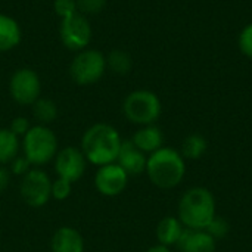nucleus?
Returning a JSON list of instances; mask_svg holds the SVG:
<instances>
[{
  "instance_id": "obj_1",
  "label": "nucleus",
  "mask_w": 252,
  "mask_h": 252,
  "mask_svg": "<svg viewBox=\"0 0 252 252\" xmlns=\"http://www.w3.org/2000/svg\"><path fill=\"white\" fill-rule=\"evenodd\" d=\"M121 143L123 139L114 126L96 123L83 133L80 149L89 164L102 167L117 161Z\"/></svg>"
},
{
  "instance_id": "obj_2",
  "label": "nucleus",
  "mask_w": 252,
  "mask_h": 252,
  "mask_svg": "<svg viewBox=\"0 0 252 252\" xmlns=\"http://www.w3.org/2000/svg\"><path fill=\"white\" fill-rule=\"evenodd\" d=\"M216 216V198L207 188H190L179 201L177 219L186 229L205 230Z\"/></svg>"
},
{
  "instance_id": "obj_3",
  "label": "nucleus",
  "mask_w": 252,
  "mask_h": 252,
  "mask_svg": "<svg viewBox=\"0 0 252 252\" xmlns=\"http://www.w3.org/2000/svg\"><path fill=\"white\" fill-rule=\"evenodd\" d=\"M145 173L154 186L164 190L174 189L186 176V159L179 151L162 146L148 157Z\"/></svg>"
},
{
  "instance_id": "obj_4",
  "label": "nucleus",
  "mask_w": 252,
  "mask_h": 252,
  "mask_svg": "<svg viewBox=\"0 0 252 252\" xmlns=\"http://www.w3.org/2000/svg\"><path fill=\"white\" fill-rule=\"evenodd\" d=\"M21 149L31 165L40 168L55 159L59 143L55 131L49 126L35 124L21 139Z\"/></svg>"
},
{
  "instance_id": "obj_5",
  "label": "nucleus",
  "mask_w": 252,
  "mask_h": 252,
  "mask_svg": "<svg viewBox=\"0 0 252 252\" xmlns=\"http://www.w3.org/2000/svg\"><path fill=\"white\" fill-rule=\"evenodd\" d=\"M162 105L157 93L140 89L128 93L123 102V114L124 117L142 127V126H151L155 124L157 120L161 117Z\"/></svg>"
},
{
  "instance_id": "obj_6",
  "label": "nucleus",
  "mask_w": 252,
  "mask_h": 252,
  "mask_svg": "<svg viewBox=\"0 0 252 252\" xmlns=\"http://www.w3.org/2000/svg\"><path fill=\"white\" fill-rule=\"evenodd\" d=\"M106 71V56L96 49L77 52L71 65L69 75L78 86H92L97 83Z\"/></svg>"
},
{
  "instance_id": "obj_7",
  "label": "nucleus",
  "mask_w": 252,
  "mask_h": 252,
  "mask_svg": "<svg viewBox=\"0 0 252 252\" xmlns=\"http://www.w3.org/2000/svg\"><path fill=\"white\" fill-rule=\"evenodd\" d=\"M19 195L30 208H43L52 199V179L44 170L34 167L21 177Z\"/></svg>"
},
{
  "instance_id": "obj_8",
  "label": "nucleus",
  "mask_w": 252,
  "mask_h": 252,
  "mask_svg": "<svg viewBox=\"0 0 252 252\" xmlns=\"http://www.w3.org/2000/svg\"><path fill=\"white\" fill-rule=\"evenodd\" d=\"M59 37L62 44L74 52L87 49L93 38V28L87 16L75 13L69 18L61 19L59 22Z\"/></svg>"
},
{
  "instance_id": "obj_9",
  "label": "nucleus",
  "mask_w": 252,
  "mask_h": 252,
  "mask_svg": "<svg viewBox=\"0 0 252 252\" xmlns=\"http://www.w3.org/2000/svg\"><path fill=\"white\" fill-rule=\"evenodd\" d=\"M9 93L21 106H31L41 94V81L31 68L16 69L9 80Z\"/></svg>"
},
{
  "instance_id": "obj_10",
  "label": "nucleus",
  "mask_w": 252,
  "mask_h": 252,
  "mask_svg": "<svg viewBox=\"0 0 252 252\" xmlns=\"http://www.w3.org/2000/svg\"><path fill=\"white\" fill-rule=\"evenodd\" d=\"M87 164L89 162L83 155L81 149L75 146H66L59 149L53 159L56 177L65 179L72 185L84 176Z\"/></svg>"
},
{
  "instance_id": "obj_11",
  "label": "nucleus",
  "mask_w": 252,
  "mask_h": 252,
  "mask_svg": "<svg viewBox=\"0 0 252 252\" xmlns=\"http://www.w3.org/2000/svg\"><path fill=\"white\" fill-rule=\"evenodd\" d=\"M128 179L130 176L117 162L106 164L97 167L94 174V188L102 196L115 198L126 190Z\"/></svg>"
},
{
  "instance_id": "obj_12",
  "label": "nucleus",
  "mask_w": 252,
  "mask_h": 252,
  "mask_svg": "<svg viewBox=\"0 0 252 252\" xmlns=\"http://www.w3.org/2000/svg\"><path fill=\"white\" fill-rule=\"evenodd\" d=\"M130 177L131 176H139L145 173L146 170V162H148V155L143 154L140 149L134 146L131 140H123L118 158L115 161Z\"/></svg>"
},
{
  "instance_id": "obj_13",
  "label": "nucleus",
  "mask_w": 252,
  "mask_h": 252,
  "mask_svg": "<svg viewBox=\"0 0 252 252\" xmlns=\"http://www.w3.org/2000/svg\"><path fill=\"white\" fill-rule=\"evenodd\" d=\"M86 244L83 235L71 227L62 226L55 230L50 239V251L52 252H84Z\"/></svg>"
},
{
  "instance_id": "obj_14",
  "label": "nucleus",
  "mask_w": 252,
  "mask_h": 252,
  "mask_svg": "<svg viewBox=\"0 0 252 252\" xmlns=\"http://www.w3.org/2000/svg\"><path fill=\"white\" fill-rule=\"evenodd\" d=\"M176 248L180 252H216L217 241L205 230H192L185 227Z\"/></svg>"
},
{
  "instance_id": "obj_15",
  "label": "nucleus",
  "mask_w": 252,
  "mask_h": 252,
  "mask_svg": "<svg viewBox=\"0 0 252 252\" xmlns=\"http://www.w3.org/2000/svg\"><path fill=\"white\" fill-rule=\"evenodd\" d=\"M130 140L134 143L137 149H140L146 155H151L164 146V134L161 128L157 127L155 124L142 126L139 130H136Z\"/></svg>"
},
{
  "instance_id": "obj_16",
  "label": "nucleus",
  "mask_w": 252,
  "mask_h": 252,
  "mask_svg": "<svg viewBox=\"0 0 252 252\" xmlns=\"http://www.w3.org/2000/svg\"><path fill=\"white\" fill-rule=\"evenodd\" d=\"M22 40V31L18 21L9 15L0 13V53L15 49Z\"/></svg>"
},
{
  "instance_id": "obj_17",
  "label": "nucleus",
  "mask_w": 252,
  "mask_h": 252,
  "mask_svg": "<svg viewBox=\"0 0 252 252\" xmlns=\"http://www.w3.org/2000/svg\"><path fill=\"white\" fill-rule=\"evenodd\" d=\"M185 230V226L182 224V221L177 217H171L167 216L164 217L158 226H157V239L159 245L164 247H176L182 233Z\"/></svg>"
},
{
  "instance_id": "obj_18",
  "label": "nucleus",
  "mask_w": 252,
  "mask_h": 252,
  "mask_svg": "<svg viewBox=\"0 0 252 252\" xmlns=\"http://www.w3.org/2000/svg\"><path fill=\"white\" fill-rule=\"evenodd\" d=\"M21 151V139L9 128H0V165H9Z\"/></svg>"
},
{
  "instance_id": "obj_19",
  "label": "nucleus",
  "mask_w": 252,
  "mask_h": 252,
  "mask_svg": "<svg viewBox=\"0 0 252 252\" xmlns=\"http://www.w3.org/2000/svg\"><path fill=\"white\" fill-rule=\"evenodd\" d=\"M32 117L38 121V124L41 126H49L50 123H53L58 115H59V109L55 100L49 99V97H38L32 105Z\"/></svg>"
},
{
  "instance_id": "obj_20",
  "label": "nucleus",
  "mask_w": 252,
  "mask_h": 252,
  "mask_svg": "<svg viewBox=\"0 0 252 252\" xmlns=\"http://www.w3.org/2000/svg\"><path fill=\"white\" fill-rule=\"evenodd\" d=\"M106 69L117 75H127L133 69V58L128 52L114 49L106 56Z\"/></svg>"
},
{
  "instance_id": "obj_21",
  "label": "nucleus",
  "mask_w": 252,
  "mask_h": 252,
  "mask_svg": "<svg viewBox=\"0 0 252 252\" xmlns=\"http://www.w3.org/2000/svg\"><path fill=\"white\" fill-rule=\"evenodd\" d=\"M208 149V142L202 134L192 133L182 143V155L185 159H201Z\"/></svg>"
},
{
  "instance_id": "obj_22",
  "label": "nucleus",
  "mask_w": 252,
  "mask_h": 252,
  "mask_svg": "<svg viewBox=\"0 0 252 252\" xmlns=\"http://www.w3.org/2000/svg\"><path fill=\"white\" fill-rule=\"evenodd\" d=\"M205 232H207L213 239H216V241L219 242V241L227 238V235L230 233V224H229V221H227L226 219L216 216V217L213 219V221L208 224V227L205 229Z\"/></svg>"
},
{
  "instance_id": "obj_23",
  "label": "nucleus",
  "mask_w": 252,
  "mask_h": 252,
  "mask_svg": "<svg viewBox=\"0 0 252 252\" xmlns=\"http://www.w3.org/2000/svg\"><path fill=\"white\" fill-rule=\"evenodd\" d=\"M72 192V183L56 177L55 180H52V199L55 201H65L71 196Z\"/></svg>"
},
{
  "instance_id": "obj_24",
  "label": "nucleus",
  "mask_w": 252,
  "mask_h": 252,
  "mask_svg": "<svg viewBox=\"0 0 252 252\" xmlns=\"http://www.w3.org/2000/svg\"><path fill=\"white\" fill-rule=\"evenodd\" d=\"M75 1H77L78 13L84 16H90V15H99L105 9L108 0H75Z\"/></svg>"
},
{
  "instance_id": "obj_25",
  "label": "nucleus",
  "mask_w": 252,
  "mask_h": 252,
  "mask_svg": "<svg viewBox=\"0 0 252 252\" xmlns=\"http://www.w3.org/2000/svg\"><path fill=\"white\" fill-rule=\"evenodd\" d=\"M53 10L59 19H65L78 13L75 0H53Z\"/></svg>"
},
{
  "instance_id": "obj_26",
  "label": "nucleus",
  "mask_w": 252,
  "mask_h": 252,
  "mask_svg": "<svg viewBox=\"0 0 252 252\" xmlns=\"http://www.w3.org/2000/svg\"><path fill=\"white\" fill-rule=\"evenodd\" d=\"M7 168H9V171L13 174V176H18V177H24L31 168H34L32 165H31V162L22 155V154H19L9 165H7Z\"/></svg>"
},
{
  "instance_id": "obj_27",
  "label": "nucleus",
  "mask_w": 252,
  "mask_h": 252,
  "mask_svg": "<svg viewBox=\"0 0 252 252\" xmlns=\"http://www.w3.org/2000/svg\"><path fill=\"white\" fill-rule=\"evenodd\" d=\"M238 44H239V49L241 52L247 56L252 59V22L248 24L239 34V38H238Z\"/></svg>"
},
{
  "instance_id": "obj_28",
  "label": "nucleus",
  "mask_w": 252,
  "mask_h": 252,
  "mask_svg": "<svg viewBox=\"0 0 252 252\" xmlns=\"http://www.w3.org/2000/svg\"><path fill=\"white\" fill-rule=\"evenodd\" d=\"M7 128H9L13 134H16L19 139H22V137L28 133V130L31 128V124H30V120L25 118V117H15V118L10 121V124H9Z\"/></svg>"
},
{
  "instance_id": "obj_29",
  "label": "nucleus",
  "mask_w": 252,
  "mask_h": 252,
  "mask_svg": "<svg viewBox=\"0 0 252 252\" xmlns=\"http://www.w3.org/2000/svg\"><path fill=\"white\" fill-rule=\"evenodd\" d=\"M10 176L12 173L9 171V168L6 165H0V193H3L9 183H10Z\"/></svg>"
},
{
  "instance_id": "obj_30",
  "label": "nucleus",
  "mask_w": 252,
  "mask_h": 252,
  "mask_svg": "<svg viewBox=\"0 0 252 252\" xmlns=\"http://www.w3.org/2000/svg\"><path fill=\"white\" fill-rule=\"evenodd\" d=\"M145 252H171V250L168 248V247H164V245H154V247H151L149 250H146Z\"/></svg>"
}]
</instances>
